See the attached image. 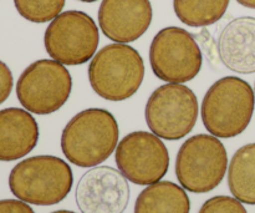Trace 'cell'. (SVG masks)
<instances>
[{
	"label": "cell",
	"mask_w": 255,
	"mask_h": 213,
	"mask_svg": "<svg viewBox=\"0 0 255 213\" xmlns=\"http://www.w3.org/2000/svg\"><path fill=\"white\" fill-rule=\"evenodd\" d=\"M119 136V124L111 112L96 107L84 110L62 130V154L79 167L99 166L114 154Z\"/></svg>",
	"instance_id": "cell-1"
},
{
	"label": "cell",
	"mask_w": 255,
	"mask_h": 213,
	"mask_svg": "<svg viewBox=\"0 0 255 213\" xmlns=\"http://www.w3.org/2000/svg\"><path fill=\"white\" fill-rule=\"evenodd\" d=\"M255 107L251 85L238 76H226L214 82L202 101L204 127L218 139H232L249 126Z\"/></svg>",
	"instance_id": "cell-2"
},
{
	"label": "cell",
	"mask_w": 255,
	"mask_h": 213,
	"mask_svg": "<svg viewBox=\"0 0 255 213\" xmlns=\"http://www.w3.org/2000/svg\"><path fill=\"white\" fill-rule=\"evenodd\" d=\"M74 185V174L60 157L40 155L15 165L9 187L16 199L36 206H52L64 201Z\"/></svg>",
	"instance_id": "cell-3"
},
{
	"label": "cell",
	"mask_w": 255,
	"mask_h": 213,
	"mask_svg": "<svg viewBox=\"0 0 255 213\" xmlns=\"http://www.w3.org/2000/svg\"><path fill=\"white\" fill-rule=\"evenodd\" d=\"M87 71L90 85L99 96L120 102L138 91L144 77V62L134 47L115 42L95 54Z\"/></svg>",
	"instance_id": "cell-4"
},
{
	"label": "cell",
	"mask_w": 255,
	"mask_h": 213,
	"mask_svg": "<svg viewBox=\"0 0 255 213\" xmlns=\"http://www.w3.org/2000/svg\"><path fill=\"white\" fill-rule=\"evenodd\" d=\"M228 167L223 142L213 135L199 134L183 142L176 159V176L184 190L207 194L221 185Z\"/></svg>",
	"instance_id": "cell-5"
},
{
	"label": "cell",
	"mask_w": 255,
	"mask_h": 213,
	"mask_svg": "<svg viewBox=\"0 0 255 213\" xmlns=\"http://www.w3.org/2000/svg\"><path fill=\"white\" fill-rule=\"evenodd\" d=\"M198 99L183 84H166L154 90L144 109L148 129L158 137L177 141L186 137L198 119Z\"/></svg>",
	"instance_id": "cell-6"
},
{
	"label": "cell",
	"mask_w": 255,
	"mask_h": 213,
	"mask_svg": "<svg viewBox=\"0 0 255 213\" xmlns=\"http://www.w3.org/2000/svg\"><path fill=\"white\" fill-rule=\"evenodd\" d=\"M72 90L69 70L56 60L41 59L30 64L16 82L21 106L36 115H50L61 109Z\"/></svg>",
	"instance_id": "cell-7"
},
{
	"label": "cell",
	"mask_w": 255,
	"mask_h": 213,
	"mask_svg": "<svg viewBox=\"0 0 255 213\" xmlns=\"http://www.w3.org/2000/svg\"><path fill=\"white\" fill-rule=\"evenodd\" d=\"M149 62L159 80L183 84L199 74L203 56L191 32L178 26H168L159 30L152 40Z\"/></svg>",
	"instance_id": "cell-8"
},
{
	"label": "cell",
	"mask_w": 255,
	"mask_h": 213,
	"mask_svg": "<svg viewBox=\"0 0 255 213\" xmlns=\"http://www.w3.org/2000/svg\"><path fill=\"white\" fill-rule=\"evenodd\" d=\"M100 32L89 14L67 10L57 15L46 27L44 44L47 54L62 65L89 62L99 47Z\"/></svg>",
	"instance_id": "cell-9"
},
{
	"label": "cell",
	"mask_w": 255,
	"mask_h": 213,
	"mask_svg": "<svg viewBox=\"0 0 255 213\" xmlns=\"http://www.w3.org/2000/svg\"><path fill=\"white\" fill-rule=\"evenodd\" d=\"M116 165L129 182L139 186L159 182L169 169V154L161 137L147 131H133L119 142Z\"/></svg>",
	"instance_id": "cell-10"
},
{
	"label": "cell",
	"mask_w": 255,
	"mask_h": 213,
	"mask_svg": "<svg viewBox=\"0 0 255 213\" xmlns=\"http://www.w3.org/2000/svg\"><path fill=\"white\" fill-rule=\"evenodd\" d=\"M75 200L81 213H124L129 202V186L120 170L95 166L79 180Z\"/></svg>",
	"instance_id": "cell-11"
},
{
	"label": "cell",
	"mask_w": 255,
	"mask_h": 213,
	"mask_svg": "<svg viewBox=\"0 0 255 213\" xmlns=\"http://www.w3.org/2000/svg\"><path fill=\"white\" fill-rule=\"evenodd\" d=\"M97 16L105 36L126 44L148 30L153 11L149 0H102Z\"/></svg>",
	"instance_id": "cell-12"
},
{
	"label": "cell",
	"mask_w": 255,
	"mask_h": 213,
	"mask_svg": "<svg viewBox=\"0 0 255 213\" xmlns=\"http://www.w3.org/2000/svg\"><path fill=\"white\" fill-rule=\"evenodd\" d=\"M218 55L233 72H255V17H237L224 26L218 37Z\"/></svg>",
	"instance_id": "cell-13"
},
{
	"label": "cell",
	"mask_w": 255,
	"mask_h": 213,
	"mask_svg": "<svg viewBox=\"0 0 255 213\" xmlns=\"http://www.w3.org/2000/svg\"><path fill=\"white\" fill-rule=\"evenodd\" d=\"M39 136V125L27 110H0V161H16L26 156L36 147Z\"/></svg>",
	"instance_id": "cell-14"
},
{
	"label": "cell",
	"mask_w": 255,
	"mask_h": 213,
	"mask_svg": "<svg viewBox=\"0 0 255 213\" xmlns=\"http://www.w3.org/2000/svg\"><path fill=\"white\" fill-rule=\"evenodd\" d=\"M191 201L183 187L171 181L148 185L138 195L134 213H189Z\"/></svg>",
	"instance_id": "cell-15"
},
{
	"label": "cell",
	"mask_w": 255,
	"mask_h": 213,
	"mask_svg": "<svg viewBox=\"0 0 255 213\" xmlns=\"http://www.w3.org/2000/svg\"><path fill=\"white\" fill-rule=\"evenodd\" d=\"M228 187L242 204L255 205V142L242 146L228 169Z\"/></svg>",
	"instance_id": "cell-16"
},
{
	"label": "cell",
	"mask_w": 255,
	"mask_h": 213,
	"mask_svg": "<svg viewBox=\"0 0 255 213\" xmlns=\"http://www.w3.org/2000/svg\"><path fill=\"white\" fill-rule=\"evenodd\" d=\"M231 0H173L177 17L192 27L216 24L226 14Z\"/></svg>",
	"instance_id": "cell-17"
},
{
	"label": "cell",
	"mask_w": 255,
	"mask_h": 213,
	"mask_svg": "<svg viewBox=\"0 0 255 213\" xmlns=\"http://www.w3.org/2000/svg\"><path fill=\"white\" fill-rule=\"evenodd\" d=\"M20 16L35 24L51 21L61 14L65 0H14Z\"/></svg>",
	"instance_id": "cell-18"
},
{
	"label": "cell",
	"mask_w": 255,
	"mask_h": 213,
	"mask_svg": "<svg viewBox=\"0 0 255 213\" xmlns=\"http://www.w3.org/2000/svg\"><path fill=\"white\" fill-rule=\"evenodd\" d=\"M198 213H248L236 197L214 196L207 200Z\"/></svg>",
	"instance_id": "cell-19"
},
{
	"label": "cell",
	"mask_w": 255,
	"mask_h": 213,
	"mask_svg": "<svg viewBox=\"0 0 255 213\" xmlns=\"http://www.w3.org/2000/svg\"><path fill=\"white\" fill-rule=\"evenodd\" d=\"M12 74L7 65L0 60V105L6 101L12 90Z\"/></svg>",
	"instance_id": "cell-20"
},
{
	"label": "cell",
	"mask_w": 255,
	"mask_h": 213,
	"mask_svg": "<svg viewBox=\"0 0 255 213\" xmlns=\"http://www.w3.org/2000/svg\"><path fill=\"white\" fill-rule=\"evenodd\" d=\"M0 213H35L34 210L21 200H0Z\"/></svg>",
	"instance_id": "cell-21"
},
{
	"label": "cell",
	"mask_w": 255,
	"mask_h": 213,
	"mask_svg": "<svg viewBox=\"0 0 255 213\" xmlns=\"http://www.w3.org/2000/svg\"><path fill=\"white\" fill-rule=\"evenodd\" d=\"M243 6L249 7V9H255V0H237Z\"/></svg>",
	"instance_id": "cell-22"
},
{
	"label": "cell",
	"mask_w": 255,
	"mask_h": 213,
	"mask_svg": "<svg viewBox=\"0 0 255 213\" xmlns=\"http://www.w3.org/2000/svg\"><path fill=\"white\" fill-rule=\"evenodd\" d=\"M51 213H76V212L67 211V210H59V211H54V212H51Z\"/></svg>",
	"instance_id": "cell-23"
},
{
	"label": "cell",
	"mask_w": 255,
	"mask_h": 213,
	"mask_svg": "<svg viewBox=\"0 0 255 213\" xmlns=\"http://www.w3.org/2000/svg\"><path fill=\"white\" fill-rule=\"evenodd\" d=\"M79 1H82V2H95V1H97V0H79Z\"/></svg>",
	"instance_id": "cell-24"
},
{
	"label": "cell",
	"mask_w": 255,
	"mask_h": 213,
	"mask_svg": "<svg viewBox=\"0 0 255 213\" xmlns=\"http://www.w3.org/2000/svg\"><path fill=\"white\" fill-rule=\"evenodd\" d=\"M254 94H255V90H254Z\"/></svg>",
	"instance_id": "cell-25"
}]
</instances>
